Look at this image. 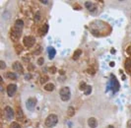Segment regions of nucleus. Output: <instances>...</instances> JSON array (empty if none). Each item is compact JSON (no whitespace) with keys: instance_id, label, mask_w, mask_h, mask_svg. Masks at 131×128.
I'll return each mask as SVG.
<instances>
[{"instance_id":"nucleus-1","label":"nucleus","mask_w":131,"mask_h":128,"mask_svg":"<svg viewBox=\"0 0 131 128\" xmlns=\"http://www.w3.org/2000/svg\"><path fill=\"white\" fill-rule=\"evenodd\" d=\"M46 125L48 127L51 128V127H54L57 123H58V116L56 114H50L48 115L47 118H46Z\"/></svg>"},{"instance_id":"nucleus-2","label":"nucleus","mask_w":131,"mask_h":128,"mask_svg":"<svg viewBox=\"0 0 131 128\" xmlns=\"http://www.w3.org/2000/svg\"><path fill=\"white\" fill-rule=\"evenodd\" d=\"M59 95H60L61 100H62L63 102H67V101H69V99H70V95H71L69 87H63V88L60 90Z\"/></svg>"},{"instance_id":"nucleus-3","label":"nucleus","mask_w":131,"mask_h":128,"mask_svg":"<svg viewBox=\"0 0 131 128\" xmlns=\"http://www.w3.org/2000/svg\"><path fill=\"white\" fill-rule=\"evenodd\" d=\"M109 85H110V89L113 90V92H117L120 88L119 83L116 79V77L113 74H110V81H109Z\"/></svg>"},{"instance_id":"nucleus-4","label":"nucleus","mask_w":131,"mask_h":128,"mask_svg":"<svg viewBox=\"0 0 131 128\" xmlns=\"http://www.w3.org/2000/svg\"><path fill=\"white\" fill-rule=\"evenodd\" d=\"M36 103H37V101H36V98H30V99H28L27 102H26V107H27V109L30 110V111H33L35 109V107H36Z\"/></svg>"},{"instance_id":"nucleus-5","label":"nucleus","mask_w":131,"mask_h":128,"mask_svg":"<svg viewBox=\"0 0 131 128\" xmlns=\"http://www.w3.org/2000/svg\"><path fill=\"white\" fill-rule=\"evenodd\" d=\"M23 42H24V46L26 47H32L36 42V38L34 36H32V35H28V36L24 37Z\"/></svg>"},{"instance_id":"nucleus-6","label":"nucleus","mask_w":131,"mask_h":128,"mask_svg":"<svg viewBox=\"0 0 131 128\" xmlns=\"http://www.w3.org/2000/svg\"><path fill=\"white\" fill-rule=\"evenodd\" d=\"M7 95L9 96V97H13L15 93L17 92V86H16V84H9L8 86H7Z\"/></svg>"},{"instance_id":"nucleus-7","label":"nucleus","mask_w":131,"mask_h":128,"mask_svg":"<svg viewBox=\"0 0 131 128\" xmlns=\"http://www.w3.org/2000/svg\"><path fill=\"white\" fill-rule=\"evenodd\" d=\"M4 113H5V116L7 119H9V120H11L13 117H14V110L12 109V107L11 106H6L5 108H4Z\"/></svg>"},{"instance_id":"nucleus-8","label":"nucleus","mask_w":131,"mask_h":128,"mask_svg":"<svg viewBox=\"0 0 131 128\" xmlns=\"http://www.w3.org/2000/svg\"><path fill=\"white\" fill-rule=\"evenodd\" d=\"M13 69L14 71L16 72V73H22L23 71H24V68H23V65L20 63V62H18V61H16V62H14L12 65Z\"/></svg>"},{"instance_id":"nucleus-9","label":"nucleus","mask_w":131,"mask_h":128,"mask_svg":"<svg viewBox=\"0 0 131 128\" xmlns=\"http://www.w3.org/2000/svg\"><path fill=\"white\" fill-rule=\"evenodd\" d=\"M88 125L91 128H96L98 126V121L95 117H90L88 119Z\"/></svg>"},{"instance_id":"nucleus-10","label":"nucleus","mask_w":131,"mask_h":128,"mask_svg":"<svg viewBox=\"0 0 131 128\" xmlns=\"http://www.w3.org/2000/svg\"><path fill=\"white\" fill-rule=\"evenodd\" d=\"M85 7L91 12H94L96 10L95 4H94L93 2H91V1H86V2H85Z\"/></svg>"},{"instance_id":"nucleus-11","label":"nucleus","mask_w":131,"mask_h":128,"mask_svg":"<svg viewBox=\"0 0 131 128\" xmlns=\"http://www.w3.org/2000/svg\"><path fill=\"white\" fill-rule=\"evenodd\" d=\"M48 57L49 59H53V57L55 56V54H56V50H55V48L52 47H49L48 48Z\"/></svg>"},{"instance_id":"nucleus-12","label":"nucleus","mask_w":131,"mask_h":128,"mask_svg":"<svg viewBox=\"0 0 131 128\" xmlns=\"http://www.w3.org/2000/svg\"><path fill=\"white\" fill-rule=\"evenodd\" d=\"M5 76L8 78V79H11V80H16L18 78V75L14 72H7L5 73Z\"/></svg>"},{"instance_id":"nucleus-13","label":"nucleus","mask_w":131,"mask_h":128,"mask_svg":"<svg viewBox=\"0 0 131 128\" xmlns=\"http://www.w3.org/2000/svg\"><path fill=\"white\" fill-rule=\"evenodd\" d=\"M54 89H55V86H54L53 84H51V83H48V84L45 86V90H46L47 92H52Z\"/></svg>"},{"instance_id":"nucleus-14","label":"nucleus","mask_w":131,"mask_h":128,"mask_svg":"<svg viewBox=\"0 0 131 128\" xmlns=\"http://www.w3.org/2000/svg\"><path fill=\"white\" fill-rule=\"evenodd\" d=\"M14 27L23 30V28H24V21H22V20H17V21L15 22V24H14Z\"/></svg>"},{"instance_id":"nucleus-15","label":"nucleus","mask_w":131,"mask_h":128,"mask_svg":"<svg viewBox=\"0 0 131 128\" xmlns=\"http://www.w3.org/2000/svg\"><path fill=\"white\" fill-rule=\"evenodd\" d=\"M81 54H82V50L81 49H76L75 52H74V54H73V56H72V58L74 59V60H77Z\"/></svg>"},{"instance_id":"nucleus-16","label":"nucleus","mask_w":131,"mask_h":128,"mask_svg":"<svg viewBox=\"0 0 131 128\" xmlns=\"http://www.w3.org/2000/svg\"><path fill=\"white\" fill-rule=\"evenodd\" d=\"M48 24H45L42 27H41V29H40V33L42 34V35H46V34H48Z\"/></svg>"},{"instance_id":"nucleus-17","label":"nucleus","mask_w":131,"mask_h":128,"mask_svg":"<svg viewBox=\"0 0 131 128\" xmlns=\"http://www.w3.org/2000/svg\"><path fill=\"white\" fill-rule=\"evenodd\" d=\"M92 93V86H90V85H87V87L85 88V90H84V94L85 95H90V94Z\"/></svg>"},{"instance_id":"nucleus-18","label":"nucleus","mask_w":131,"mask_h":128,"mask_svg":"<svg viewBox=\"0 0 131 128\" xmlns=\"http://www.w3.org/2000/svg\"><path fill=\"white\" fill-rule=\"evenodd\" d=\"M125 69L127 70L128 72H131V59H128L125 62Z\"/></svg>"},{"instance_id":"nucleus-19","label":"nucleus","mask_w":131,"mask_h":128,"mask_svg":"<svg viewBox=\"0 0 131 128\" xmlns=\"http://www.w3.org/2000/svg\"><path fill=\"white\" fill-rule=\"evenodd\" d=\"M39 81L41 84H45V83H47L48 81V75H42L41 77H40V79H39Z\"/></svg>"},{"instance_id":"nucleus-20","label":"nucleus","mask_w":131,"mask_h":128,"mask_svg":"<svg viewBox=\"0 0 131 128\" xmlns=\"http://www.w3.org/2000/svg\"><path fill=\"white\" fill-rule=\"evenodd\" d=\"M39 20H40V13H39V11H37L36 14H35V21H36V22H38Z\"/></svg>"},{"instance_id":"nucleus-21","label":"nucleus","mask_w":131,"mask_h":128,"mask_svg":"<svg viewBox=\"0 0 131 128\" xmlns=\"http://www.w3.org/2000/svg\"><path fill=\"white\" fill-rule=\"evenodd\" d=\"M68 115L69 116H73L74 115V108L73 107H69L68 108Z\"/></svg>"},{"instance_id":"nucleus-22","label":"nucleus","mask_w":131,"mask_h":128,"mask_svg":"<svg viewBox=\"0 0 131 128\" xmlns=\"http://www.w3.org/2000/svg\"><path fill=\"white\" fill-rule=\"evenodd\" d=\"M10 128H21V126H20L19 123H17V122H13L12 124H11V127Z\"/></svg>"},{"instance_id":"nucleus-23","label":"nucleus","mask_w":131,"mask_h":128,"mask_svg":"<svg viewBox=\"0 0 131 128\" xmlns=\"http://www.w3.org/2000/svg\"><path fill=\"white\" fill-rule=\"evenodd\" d=\"M43 62H45V59L42 58V57H39V58L37 59V64H38V65H42Z\"/></svg>"},{"instance_id":"nucleus-24","label":"nucleus","mask_w":131,"mask_h":128,"mask_svg":"<svg viewBox=\"0 0 131 128\" xmlns=\"http://www.w3.org/2000/svg\"><path fill=\"white\" fill-rule=\"evenodd\" d=\"M5 67H6L5 62H4L3 60H1V61H0V68H1V69H5Z\"/></svg>"},{"instance_id":"nucleus-25","label":"nucleus","mask_w":131,"mask_h":128,"mask_svg":"<svg viewBox=\"0 0 131 128\" xmlns=\"http://www.w3.org/2000/svg\"><path fill=\"white\" fill-rule=\"evenodd\" d=\"M17 115H18L19 118H21V117L23 116V112H22V109H21L20 107L18 108V113H17Z\"/></svg>"},{"instance_id":"nucleus-26","label":"nucleus","mask_w":131,"mask_h":128,"mask_svg":"<svg viewBox=\"0 0 131 128\" xmlns=\"http://www.w3.org/2000/svg\"><path fill=\"white\" fill-rule=\"evenodd\" d=\"M31 78H32V75H31V74H26V75H25V79H26V80H29V79H31Z\"/></svg>"},{"instance_id":"nucleus-27","label":"nucleus","mask_w":131,"mask_h":128,"mask_svg":"<svg viewBox=\"0 0 131 128\" xmlns=\"http://www.w3.org/2000/svg\"><path fill=\"white\" fill-rule=\"evenodd\" d=\"M86 87H87V84H85V83H82V84H81V86H80V88H81V90H85V88H86Z\"/></svg>"},{"instance_id":"nucleus-28","label":"nucleus","mask_w":131,"mask_h":128,"mask_svg":"<svg viewBox=\"0 0 131 128\" xmlns=\"http://www.w3.org/2000/svg\"><path fill=\"white\" fill-rule=\"evenodd\" d=\"M89 73H91V75H94L95 74V70H92V69H88L87 70Z\"/></svg>"},{"instance_id":"nucleus-29","label":"nucleus","mask_w":131,"mask_h":128,"mask_svg":"<svg viewBox=\"0 0 131 128\" xmlns=\"http://www.w3.org/2000/svg\"><path fill=\"white\" fill-rule=\"evenodd\" d=\"M127 128H131V119L127 121Z\"/></svg>"},{"instance_id":"nucleus-30","label":"nucleus","mask_w":131,"mask_h":128,"mask_svg":"<svg viewBox=\"0 0 131 128\" xmlns=\"http://www.w3.org/2000/svg\"><path fill=\"white\" fill-rule=\"evenodd\" d=\"M127 53H128V54H131V47H127Z\"/></svg>"},{"instance_id":"nucleus-31","label":"nucleus","mask_w":131,"mask_h":128,"mask_svg":"<svg viewBox=\"0 0 131 128\" xmlns=\"http://www.w3.org/2000/svg\"><path fill=\"white\" fill-rule=\"evenodd\" d=\"M50 71H51V73H54V72L56 71V68H55V67H51V69H50Z\"/></svg>"},{"instance_id":"nucleus-32","label":"nucleus","mask_w":131,"mask_h":128,"mask_svg":"<svg viewBox=\"0 0 131 128\" xmlns=\"http://www.w3.org/2000/svg\"><path fill=\"white\" fill-rule=\"evenodd\" d=\"M40 2H41L42 4H48V1H45V0H41Z\"/></svg>"},{"instance_id":"nucleus-33","label":"nucleus","mask_w":131,"mask_h":128,"mask_svg":"<svg viewBox=\"0 0 131 128\" xmlns=\"http://www.w3.org/2000/svg\"><path fill=\"white\" fill-rule=\"evenodd\" d=\"M109 65H110V67H113V66H114V62H110Z\"/></svg>"},{"instance_id":"nucleus-34","label":"nucleus","mask_w":131,"mask_h":128,"mask_svg":"<svg viewBox=\"0 0 131 128\" xmlns=\"http://www.w3.org/2000/svg\"><path fill=\"white\" fill-rule=\"evenodd\" d=\"M111 52H112V53H114V52H115V50H114V48H112V49H111Z\"/></svg>"}]
</instances>
